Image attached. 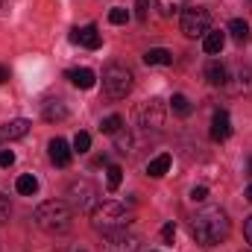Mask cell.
Here are the masks:
<instances>
[{"label": "cell", "instance_id": "7c38bea8", "mask_svg": "<svg viewBox=\"0 0 252 252\" xmlns=\"http://www.w3.org/2000/svg\"><path fill=\"white\" fill-rule=\"evenodd\" d=\"M30 121L27 118H15V121H9V124L0 126V141H18V138H24L27 132H30Z\"/></svg>", "mask_w": 252, "mask_h": 252}, {"label": "cell", "instance_id": "30bf717a", "mask_svg": "<svg viewBox=\"0 0 252 252\" xmlns=\"http://www.w3.org/2000/svg\"><path fill=\"white\" fill-rule=\"evenodd\" d=\"M70 41H73V44H82V47H88V50H97V47L103 44L100 30H97L94 24H88V27H82V30H73V32H70Z\"/></svg>", "mask_w": 252, "mask_h": 252}, {"label": "cell", "instance_id": "7a4b0ae2", "mask_svg": "<svg viewBox=\"0 0 252 252\" xmlns=\"http://www.w3.org/2000/svg\"><path fill=\"white\" fill-rule=\"evenodd\" d=\"M70 220H73V211L64 199H47L35 208V223L38 229L50 232V235H62L70 229Z\"/></svg>", "mask_w": 252, "mask_h": 252}, {"label": "cell", "instance_id": "277c9868", "mask_svg": "<svg viewBox=\"0 0 252 252\" xmlns=\"http://www.w3.org/2000/svg\"><path fill=\"white\" fill-rule=\"evenodd\" d=\"M91 223H94V229L112 232V229H124L129 220H126V208L121 202L106 199V202H97V208L91 211Z\"/></svg>", "mask_w": 252, "mask_h": 252}, {"label": "cell", "instance_id": "ffe728a7", "mask_svg": "<svg viewBox=\"0 0 252 252\" xmlns=\"http://www.w3.org/2000/svg\"><path fill=\"white\" fill-rule=\"evenodd\" d=\"M229 32H232V38H235L238 44H247V41H250V24L241 21V18L229 21Z\"/></svg>", "mask_w": 252, "mask_h": 252}, {"label": "cell", "instance_id": "9c48e42d", "mask_svg": "<svg viewBox=\"0 0 252 252\" xmlns=\"http://www.w3.org/2000/svg\"><path fill=\"white\" fill-rule=\"evenodd\" d=\"M226 85L232 94H252V70L250 67H235V73H229Z\"/></svg>", "mask_w": 252, "mask_h": 252}, {"label": "cell", "instance_id": "d4e9b609", "mask_svg": "<svg viewBox=\"0 0 252 252\" xmlns=\"http://www.w3.org/2000/svg\"><path fill=\"white\" fill-rule=\"evenodd\" d=\"M121 182H124V170L118 164H109V170H106V185H109V190H118Z\"/></svg>", "mask_w": 252, "mask_h": 252}, {"label": "cell", "instance_id": "2e32d148", "mask_svg": "<svg viewBox=\"0 0 252 252\" xmlns=\"http://www.w3.org/2000/svg\"><path fill=\"white\" fill-rule=\"evenodd\" d=\"M67 118V106H64V100H47L44 103V121H64Z\"/></svg>", "mask_w": 252, "mask_h": 252}, {"label": "cell", "instance_id": "8d00e7d4", "mask_svg": "<svg viewBox=\"0 0 252 252\" xmlns=\"http://www.w3.org/2000/svg\"><path fill=\"white\" fill-rule=\"evenodd\" d=\"M247 252H252V250H247Z\"/></svg>", "mask_w": 252, "mask_h": 252}, {"label": "cell", "instance_id": "cb8c5ba5", "mask_svg": "<svg viewBox=\"0 0 252 252\" xmlns=\"http://www.w3.org/2000/svg\"><path fill=\"white\" fill-rule=\"evenodd\" d=\"M124 129V118L121 115H109L103 124H100V132H106V135H118Z\"/></svg>", "mask_w": 252, "mask_h": 252}, {"label": "cell", "instance_id": "f546056e", "mask_svg": "<svg viewBox=\"0 0 252 252\" xmlns=\"http://www.w3.org/2000/svg\"><path fill=\"white\" fill-rule=\"evenodd\" d=\"M15 164V153L12 150H0V167H12Z\"/></svg>", "mask_w": 252, "mask_h": 252}, {"label": "cell", "instance_id": "e0dca14e", "mask_svg": "<svg viewBox=\"0 0 252 252\" xmlns=\"http://www.w3.org/2000/svg\"><path fill=\"white\" fill-rule=\"evenodd\" d=\"M205 79L211 82V85H226V79H229V67L220 62H211L205 67Z\"/></svg>", "mask_w": 252, "mask_h": 252}, {"label": "cell", "instance_id": "d590c367", "mask_svg": "<svg viewBox=\"0 0 252 252\" xmlns=\"http://www.w3.org/2000/svg\"><path fill=\"white\" fill-rule=\"evenodd\" d=\"M250 176H252V158H250Z\"/></svg>", "mask_w": 252, "mask_h": 252}, {"label": "cell", "instance_id": "52a82bcc", "mask_svg": "<svg viewBox=\"0 0 252 252\" xmlns=\"http://www.w3.org/2000/svg\"><path fill=\"white\" fill-rule=\"evenodd\" d=\"M138 238L126 229H112V232H103V252H138Z\"/></svg>", "mask_w": 252, "mask_h": 252}, {"label": "cell", "instance_id": "8992f818", "mask_svg": "<svg viewBox=\"0 0 252 252\" xmlns=\"http://www.w3.org/2000/svg\"><path fill=\"white\" fill-rule=\"evenodd\" d=\"M67 202H70L76 211H94V208H97V188H94L88 179L70 182V188H67Z\"/></svg>", "mask_w": 252, "mask_h": 252}, {"label": "cell", "instance_id": "1f68e13d", "mask_svg": "<svg viewBox=\"0 0 252 252\" xmlns=\"http://www.w3.org/2000/svg\"><path fill=\"white\" fill-rule=\"evenodd\" d=\"M161 238H164V241H173V238H176V226H173V223H167V226L161 229Z\"/></svg>", "mask_w": 252, "mask_h": 252}, {"label": "cell", "instance_id": "44dd1931", "mask_svg": "<svg viewBox=\"0 0 252 252\" xmlns=\"http://www.w3.org/2000/svg\"><path fill=\"white\" fill-rule=\"evenodd\" d=\"M170 112L179 115V118H188L190 112H193V106H190V100L185 94H173V97H170Z\"/></svg>", "mask_w": 252, "mask_h": 252}, {"label": "cell", "instance_id": "83f0119b", "mask_svg": "<svg viewBox=\"0 0 252 252\" xmlns=\"http://www.w3.org/2000/svg\"><path fill=\"white\" fill-rule=\"evenodd\" d=\"M135 15H138V21L144 24L147 15H150V0H138V3H135Z\"/></svg>", "mask_w": 252, "mask_h": 252}, {"label": "cell", "instance_id": "4dcf8cb0", "mask_svg": "<svg viewBox=\"0 0 252 252\" xmlns=\"http://www.w3.org/2000/svg\"><path fill=\"white\" fill-rule=\"evenodd\" d=\"M205 196H208V188H202V185L190 190V199H193V202H205Z\"/></svg>", "mask_w": 252, "mask_h": 252}, {"label": "cell", "instance_id": "603a6c76", "mask_svg": "<svg viewBox=\"0 0 252 252\" xmlns=\"http://www.w3.org/2000/svg\"><path fill=\"white\" fill-rule=\"evenodd\" d=\"M15 188H18V193H24V196H32V193L38 190V179H35L32 173H24V176H18Z\"/></svg>", "mask_w": 252, "mask_h": 252}, {"label": "cell", "instance_id": "484cf974", "mask_svg": "<svg viewBox=\"0 0 252 252\" xmlns=\"http://www.w3.org/2000/svg\"><path fill=\"white\" fill-rule=\"evenodd\" d=\"M88 147H91V135H88V132H76V138H73V153H88Z\"/></svg>", "mask_w": 252, "mask_h": 252}, {"label": "cell", "instance_id": "6da1fadb", "mask_svg": "<svg viewBox=\"0 0 252 252\" xmlns=\"http://www.w3.org/2000/svg\"><path fill=\"white\" fill-rule=\"evenodd\" d=\"M190 238L202 247H217L220 241L229 238V217L223 208H202L190 217L188 223Z\"/></svg>", "mask_w": 252, "mask_h": 252}, {"label": "cell", "instance_id": "4316f807", "mask_svg": "<svg viewBox=\"0 0 252 252\" xmlns=\"http://www.w3.org/2000/svg\"><path fill=\"white\" fill-rule=\"evenodd\" d=\"M109 21H112V24H126V21H129V9H124V6H115V9L109 12Z\"/></svg>", "mask_w": 252, "mask_h": 252}, {"label": "cell", "instance_id": "5bb4252c", "mask_svg": "<svg viewBox=\"0 0 252 252\" xmlns=\"http://www.w3.org/2000/svg\"><path fill=\"white\" fill-rule=\"evenodd\" d=\"M67 79H70L76 88H82V91H88V88L97 85V76H94L91 67H73V70H67Z\"/></svg>", "mask_w": 252, "mask_h": 252}, {"label": "cell", "instance_id": "ba28073f", "mask_svg": "<svg viewBox=\"0 0 252 252\" xmlns=\"http://www.w3.org/2000/svg\"><path fill=\"white\" fill-rule=\"evenodd\" d=\"M138 124L144 126L147 132L153 129H161L164 126V103L161 100H147V103H141V109H138Z\"/></svg>", "mask_w": 252, "mask_h": 252}, {"label": "cell", "instance_id": "9a60e30c", "mask_svg": "<svg viewBox=\"0 0 252 252\" xmlns=\"http://www.w3.org/2000/svg\"><path fill=\"white\" fill-rule=\"evenodd\" d=\"M223 44H226V32H223V30H208V32H205L202 47H205L208 56H217V53L223 50Z\"/></svg>", "mask_w": 252, "mask_h": 252}, {"label": "cell", "instance_id": "f1b7e54d", "mask_svg": "<svg viewBox=\"0 0 252 252\" xmlns=\"http://www.w3.org/2000/svg\"><path fill=\"white\" fill-rule=\"evenodd\" d=\"M9 214H12V205H9V199H6V196L0 193V226H3L6 220H9Z\"/></svg>", "mask_w": 252, "mask_h": 252}, {"label": "cell", "instance_id": "ac0fdd59", "mask_svg": "<svg viewBox=\"0 0 252 252\" xmlns=\"http://www.w3.org/2000/svg\"><path fill=\"white\" fill-rule=\"evenodd\" d=\"M144 62L167 67V64H173V53H170V50H164V47H153V50H147V53H144Z\"/></svg>", "mask_w": 252, "mask_h": 252}, {"label": "cell", "instance_id": "e575fe53", "mask_svg": "<svg viewBox=\"0 0 252 252\" xmlns=\"http://www.w3.org/2000/svg\"><path fill=\"white\" fill-rule=\"evenodd\" d=\"M247 199H250V202H252V185H250V188H247Z\"/></svg>", "mask_w": 252, "mask_h": 252}, {"label": "cell", "instance_id": "3957f363", "mask_svg": "<svg viewBox=\"0 0 252 252\" xmlns=\"http://www.w3.org/2000/svg\"><path fill=\"white\" fill-rule=\"evenodd\" d=\"M103 91L109 100H124L132 91V70L124 64H109L103 70Z\"/></svg>", "mask_w": 252, "mask_h": 252}, {"label": "cell", "instance_id": "5b68a950", "mask_svg": "<svg viewBox=\"0 0 252 252\" xmlns=\"http://www.w3.org/2000/svg\"><path fill=\"white\" fill-rule=\"evenodd\" d=\"M179 27L188 38H199L211 30V12L202 9V6H185L182 18H179Z\"/></svg>", "mask_w": 252, "mask_h": 252}, {"label": "cell", "instance_id": "8fae6325", "mask_svg": "<svg viewBox=\"0 0 252 252\" xmlns=\"http://www.w3.org/2000/svg\"><path fill=\"white\" fill-rule=\"evenodd\" d=\"M47 153H50V161H53L56 167H67L70 158H73V150L67 147L64 138H53V141L47 144Z\"/></svg>", "mask_w": 252, "mask_h": 252}, {"label": "cell", "instance_id": "4fadbf2b", "mask_svg": "<svg viewBox=\"0 0 252 252\" xmlns=\"http://www.w3.org/2000/svg\"><path fill=\"white\" fill-rule=\"evenodd\" d=\"M229 135H232V121H229V115L220 109V112L211 118V141L220 144V141H226Z\"/></svg>", "mask_w": 252, "mask_h": 252}, {"label": "cell", "instance_id": "836d02e7", "mask_svg": "<svg viewBox=\"0 0 252 252\" xmlns=\"http://www.w3.org/2000/svg\"><path fill=\"white\" fill-rule=\"evenodd\" d=\"M3 82H9V67L0 64V85H3Z\"/></svg>", "mask_w": 252, "mask_h": 252}, {"label": "cell", "instance_id": "7402d4cb", "mask_svg": "<svg viewBox=\"0 0 252 252\" xmlns=\"http://www.w3.org/2000/svg\"><path fill=\"white\" fill-rule=\"evenodd\" d=\"M156 9H158L164 18H173V15H182L185 0H156Z\"/></svg>", "mask_w": 252, "mask_h": 252}, {"label": "cell", "instance_id": "d6986e66", "mask_svg": "<svg viewBox=\"0 0 252 252\" xmlns=\"http://www.w3.org/2000/svg\"><path fill=\"white\" fill-rule=\"evenodd\" d=\"M167 170H170V156H167V153H164V156H156V158L147 164V173H150L153 179H161Z\"/></svg>", "mask_w": 252, "mask_h": 252}, {"label": "cell", "instance_id": "d6a6232c", "mask_svg": "<svg viewBox=\"0 0 252 252\" xmlns=\"http://www.w3.org/2000/svg\"><path fill=\"white\" fill-rule=\"evenodd\" d=\"M244 235H247V241L252 244V217H247V223H244Z\"/></svg>", "mask_w": 252, "mask_h": 252}]
</instances>
